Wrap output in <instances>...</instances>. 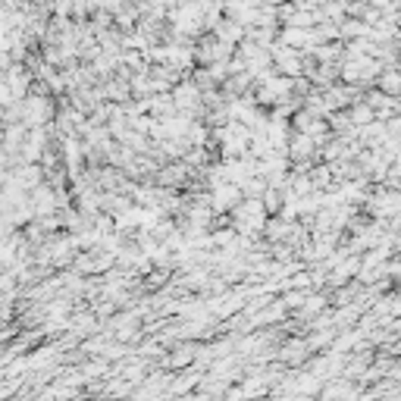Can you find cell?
Returning <instances> with one entry per match:
<instances>
[{
    "instance_id": "6da1fadb",
    "label": "cell",
    "mask_w": 401,
    "mask_h": 401,
    "mask_svg": "<svg viewBox=\"0 0 401 401\" xmlns=\"http://www.w3.org/2000/svg\"><path fill=\"white\" fill-rule=\"evenodd\" d=\"M235 226L242 235H248V232H254L260 226H266V207H264V201L260 198H248V201H242L235 210Z\"/></svg>"
},
{
    "instance_id": "7a4b0ae2",
    "label": "cell",
    "mask_w": 401,
    "mask_h": 401,
    "mask_svg": "<svg viewBox=\"0 0 401 401\" xmlns=\"http://www.w3.org/2000/svg\"><path fill=\"white\" fill-rule=\"evenodd\" d=\"M242 201H245L242 188L232 185V182H223V185H214V195H210V210H214V214H226V210H235Z\"/></svg>"
},
{
    "instance_id": "3957f363",
    "label": "cell",
    "mask_w": 401,
    "mask_h": 401,
    "mask_svg": "<svg viewBox=\"0 0 401 401\" xmlns=\"http://www.w3.org/2000/svg\"><path fill=\"white\" fill-rule=\"evenodd\" d=\"M370 210L376 216H401V192L398 188H389V192H379V195H373L370 198Z\"/></svg>"
},
{
    "instance_id": "277c9868",
    "label": "cell",
    "mask_w": 401,
    "mask_h": 401,
    "mask_svg": "<svg viewBox=\"0 0 401 401\" xmlns=\"http://www.w3.org/2000/svg\"><path fill=\"white\" fill-rule=\"evenodd\" d=\"M270 60H276V69H283L285 79L288 75H298L301 73V51H292V47H270Z\"/></svg>"
},
{
    "instance_id": "5b68a950",
    "label": "cell",
    "mask_w": 401,
    "mask_h": 401,
    "mask_svg": "<svg viewBox=\"0 0 401 401\" xmlns=\"http://www.w3.org/2000/svg\"><path fill=\"white\" fill-rule=\"evenodd\" d=\"M23 116H25V123L29 125H41L47 116H51V107H47L44 97H32V101H25Z\"/></svg>"
},
{
    "instance_id": "8992f818",
    "label": "cell",
    "mask_w": 401,
    "mask_h": 401,
    "mask_svg": "<svg viewBox=\"0 0 401 401\" xmlns=\"http://www.w3.org/2000/svg\"><path fill=\"white\" fill-rule=\"evenodd\" d=\"M245 38V25H238L235 19H223L220 25H216V41H223V44H235V41Z\"/></svg>"
},
{
    "instance_id": "52a82bcc",
    "label": "cell",
    "mask_w": 401,
    "mask_h": 401,
    "mask_svg": "<svg viewBox=\"0 0 401 401\" xmlns=\"http://www.w3.org/2000/svg\"><path fill=\"white\" fill-rule=\"evenodd\" d=\"M314 147H316V142H314V138H311V135H304V132H301V135H295V138H292V144H288L285 151L292 154L295 160H307V157H311V154H314Z\"/></svg>"
},
{
    "instance_id": "ba28073f",
    "label": "cell",
    "mask_w": 401,
    "mask_h": 401,
    "mask_svg": "<svg viewBox=\"0 0 401 401\" xmlns=\"http://www.w3.org/2000/svg\"><path fill=\"white\" fill-rule=\"evenodd\" d=\"M288 232H295V223H285V220L270 223V238H273V242H276V238H285Z\"/></svg>"
}]
</instances>
